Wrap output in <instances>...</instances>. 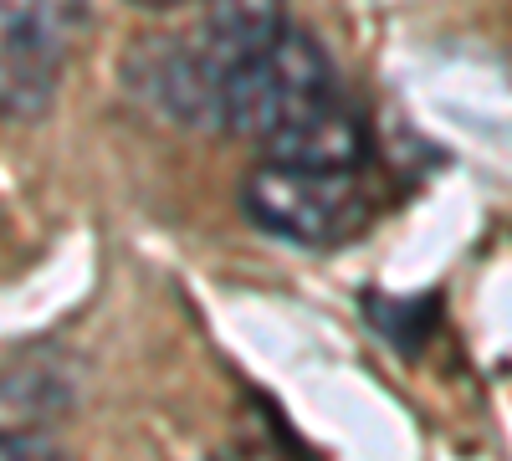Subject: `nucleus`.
<instances>
[{"label": "nucleus", "mask_w": 512, "mask_h": 461, "mask_svg": "<svg viewBox=\"0 0 512 461\" xmlns=\"http://www.w3.org/2000/svg\"><path fill=\"white\" fill-rule=\"evenodd\" d=\"M221 129L251 139L272 164L308 170H359L369 154L364 118L338 98L323 47L303 31H282L226 77Z\"/></svg>", "instance_id": "f257e3e1"}, {"label": "nucleus", "mask_w": 512, "mask_h": 461, "mask_svg": "<svg viewBox=\"0 0 512 461\" xmlns=\"http://www.w3.org/2000/svg\"><path fill=\"white\" fill-rule=\"evenodd\" d=\"M241 211L256 231L292 246H338L364 231L369 190L359 170H308V164H262L241 185Z\"/></svg>", "instance_id": "f03ea898"}, {"label": "nucleus", "mask_w": 512, "mask_h": 461, "mask_svg": "<svg viewBox=\"0 0 512 461\" xmlns=\"http://www.w3.org/2000/svg\"><path fill=\"white\" fill-rule=\"evenodd\" d=\"M72 26L77 0H0V118L31 123L52 108Z\"/></svg>", "instance_id": "7ed1b4c3"}, {"label": "nucleus", "mask_w": 512, "mask_h": 461, "mask_svg": "<svg viewBox=\"0 0 512 461\" xmlns=\"http://www.w3.org/2000/svg\"><path fill=\"white\" fill-rule=\"evenodd\" d=\"M123 77L139 98L159 113L190 123V129H221V93L226 82L200 62L185 36H144L123 62Z\"/></svg>", "instance_id": "20e7f679"}, {"label": "nucleus", "mask_w": 512, "mask_h": 461, "mask_svg": "<svg viewBox=\"0 0 512 461\" xmlns=\"http://www.w3.org/2000/svg\"><path fill=\"white\" fill-rule=\"evenodd\" d=\"M282 31H287V0H200V21L185 31V41L226 82L241 62L267 52Z\"/></svg>", "instance_id": "39448f33"}, {"label": "nucleus", "mask_w": 512, "mask_h": 461, "mask_svg": "<svg viewBox=\"0 0 512 461\" xmlns=\"http://www.w3.org/2000/svg\"><path fill=\"white\" fill-rule=\"evenodd\" d=\"M0 461H62V451L41 436H21V431H0Z\"/></svg>", "instance_id": "423d86ee"}, {"label": "nucleus", "mask_w": 512, "mask_h": 461, "mask_svg": "<svg viewBox=\"0 0 512 461\" xmlns=\"http://www.w3.org/2000/svg\"><path fill=\"white\" fill-rule=\"evenodd\" d=\"M139 6H149V11H169V6H185V0H139Z\"/></svg>", "instance_id": "0eeeda50"}]
</instances>
